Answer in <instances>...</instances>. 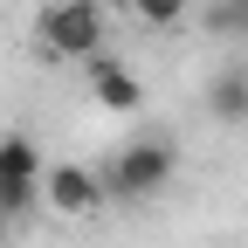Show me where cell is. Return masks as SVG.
<instances>
[{
	"mask_svg": "<svg viewBox=\"0 0 248 248\" xmlns=\"http://www.w3.org/2000/svg\"><path fill=\"white\" fill-rule=\"evenodd\" d=\"M83 76H90V97H97V104H104L110 117H131V110L145 104L138 76L124 69V62H110V55H90V69H83Z\"/></svg>",
	"mask_w": 248,
	"mask_h": 248,
	"instance_id": "cell-5",
	"label": "cell"
},
{
	"mask_svg": "<svg viewBox=\"0 0 248 248\" xmlns=\"http://www.w3.org/2000/svg\"><path fill=\"white\" fill-rule=\"evenodd\" d=\"M42 172H48V159H42V145L28 131L0 138V214H7V221H21V214L42 200Z\"/></svg>",
	"mask_w": 248,
	"mask_h": 248,
	"instance_id": "cell-3",
	"label": "cell"
},
{
	"mask_svg": "<svg viewBox=\"0 0 248 248\" xmlns=\"http://www.w3.org/2000/svg\"><path fill=\"white\" fill-rule=\"evenodd\" d=\"M35 35H42V55L55 62H90L104 55V7L97 0H48L35 14Z\"/></svg>",
	"mask_w": 248,
	"mask_h": 248,
	"instance_id": "cell-2",
	"label": "cell"
},
{
	"mask_svg": "<svg viewBox=\"0 0 248 248\" xmlns=\"http://www.w3.org/2000/svg\"><path fill=\"white\" fill-rule=\"evenodd\" d=\"M172 172H179V152H172L166 138H131V145L110 152V166H104L97 179H104V200L138 207V200H152V193H166Z\"/></svg>",
	"mask_w": 248,
	"mask_h": 248,
	"instance_id": "cell-1",
	"label": "cell"
},
{
	"mask_svg": "<svg viewBox=\"0 0 248 248\" xmlns=\"http://www.w3.org/2000/svg\"><path fill=\"white\" fill-rule=\"evenodd\" d=\"M186 7H193V0H131V14H138L145 28H159V35L186 21Z\"/></svg>",
	"mask_w": 248,
	"mask_h": 248,
	"instance_id": "cell-7",
	"label": "cell"
},
{
	"mask_svg": "<svg viewBox=\"0 0 248 248\" xmlns=\"http://www.w3.org/2000/svg\"><path fill=\"white\" fill-rule=\"evenodd\" d=\"M214 28L234 42H248V0H214Z\"/></svg>",
	"mask_w": 248,
	"mask_h": 248,
	"instance_id": "cell-8",
	"label": "cell"
},
{
	"mask_svg": "<svg viewBox=\"0 0 248 248\" xmlns=\"http://www.w3.org/2000/svg\"><path fill=\"white\" fill-rule=\"evenodd\" d=\"M42 200L55 214H97L104 207V179L90 172V166H48L42 172Z\"/></svg>",
	"mask_w": 248,
	"mask_h": 248,
	"instance_id": "cell-4",
	"label": "cell"
},
{
	"mask_svg": "<svg viewBox=\"0 0 248 248\" xmlns=\"http://www.w3.org/2000/svg\"><path fill=\"white\" fill-rule=\"evenodd\" d=\"M207 110H214V124H248V69L241 62L207 76Z\"/></svg>",
	"mask_w": 248,
	"mask_h": 248,
	"instance_id": "cell-6",
	"label": "cell"
}]
</instances>
